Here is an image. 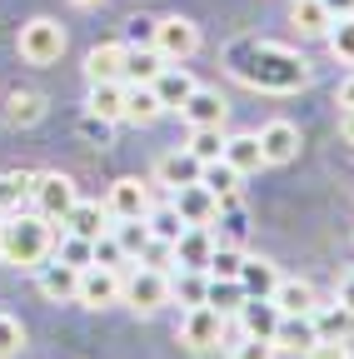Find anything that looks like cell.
Instances as JSON below:
<instances>
[{
	"label": "cell",
	"mask_w": 354,
	"mask_h": 359,
	"mask_svg": "<svg viewBox=\"0 0 354 359\" xmlns=\"http://www.w3.org/2000/svg\"><path fill=\"white\" fill-rule=\"evenodd\" d=\"M15 50H20L25 65H55L60 50H65V30H60V20H50V15L25 20V25H20V40H15Z\"/></svg>",
	"instance_id": "4"
},
{
	"label": "cell",
	"mask_w": 354,
	"mask_h": 359,
	"mask_svg": "<svg viewBox=\"0 0 354 359\" xmlns=\"http://www.w3.org/2000/svg\"><path fill=\"white\" fill-rule=\"evenodd\" d=\"M240 264H245V255H240L235 245H215L205 275H210V280H240Z\"/></svg>",
	"instance_id": "38"
},
{
	"label": "cell",
	"mask_w": 354,
	"mask_h": 359,
	"mask_svg": "<svg viewBox=\"0 0 354 359\" xmlns=\"http://www.w3.org/2000/svg\"><path fill=\"white\" fill-rule=\"evenodd\" d=\"M90 255H95L90 264H105V269H125V264H130V255H125V245L115 240V230H100V235L90 240Z\"/></svg>",
	"instance_id": "37"
},
{
	"label": "cell",
	"mask_w": 354,
	"mask_h": 359,
	"mask_svg": "<svg viewBox=\"0 0 354 359\" xmlns=\"http://www.w3.org/2000/svg\"><path fill=\"white\" fill-rule=\"evenodd\" d=\"M309 320H315L320 339H349V330H354V309L334 299V304H315V309H309Z\"/></svg>",
	"instance_id": "23"
},
{
	"label": "cell",
	"mask_w": 354,
	"mask_h": 359,
	"mask_svg": "<svg viewBox=\"0 0 354 359\" xmlns=\"http://www.w3.org/2000/svg\"><path fill=\"white\" fill-rule=\"evenodd\" d=\"M130 45H155V20H150V15H135V20H130Z\"/></svg>",
	"instance_id": "45"
},
{
	"label": "cell",
	"mask_w": 354,
	"mask_h": 359,
	"mask_svg": "<svg viewBox=\"0 0 354 359\" xmlns=\"http://www.w3.org/2000/svg\"><path fill=\"white\" fill-rule=\"evenodd\" d=\"M165 115L160 95H155V85H125V120L130 125H155Z\"/></svg>",
	"instance_id": "22"
},
{
	"label": "cell",
	"mask_w": 354,
	"mask_h": 359,
	"mask_svg": "<svg viewBox=\"0 0 354 359\" xmlns=\"http://www.w3.org/2000/svg\"><path fill=\"white\" fill-rule=\"evenodd\" d=\"M329 55L334 60H344V65H354V15H339L334 25H329Z\"/></svg>",
	"instance_id": "39"
},
{
	"label": "cell",
	"mask_w": 354,
	"mask_h": 359,
	"mask_svg": "<svg viewBox=\"0 0 354 359\" xmlns=\"http://www.w3.org/2000/svg\"><path fill=\"white\" fill-rule=\"evenodd\" d=\"M175 250V264L180 269H205L210 255H215V235H210V224H185L180 240L170 245Z\"/></svg>",
	"instance_id": "13"
},
{
	"label": "cell",
	"mask_w": 354,
	"mask_h": 359,
	"mask_svg": "<svg viewBox=\"0 0 354 359\" xmlns=\"http://www.w3.org/2000/svg\"><path fill=\"white\" fill-rule=\"evenodd\" d=\"M334 299L354 309V275H344V280H339V290H334Z\"/></svg>",
	"instance_id": "49"
},
{
	"label": "cell",
	"mask_w": 354,
	"mask_h": 359,
	"mask_svg": "<svg viewBox=\"0 0 354 359\" xmlns=\"http://www.w3.org/2000/svg\"><path fill=\"white\" fill-rule=\"evenodd\" d=\"M105 210H110V219H145V210H150V185H145V180H135V175L115 180Z\"/></svg>",
	"instance_id": "9"
},
{
	"label": "cell",
	"mask_w": 354,
	"mask_h": 359,
	"mask_svg": "<svg viewBox=\"0 0 354 359\" xmlns=\"http://www.w3.org/2000/svg\"><path fill=\"white\" fill-rule=\"evenodd\" d=\"M55 250V224L46 215H20L11 210L6 219H0V264H15V269H35L46 264Z\"/></svg>",
	"instance_id": "2"
},
{
	"label": "cell",
	"mask_w": 354,
	"mask_h": 359,
	"mask_svg": "<svg viewBox=\"0 0 354 359\" xmlns=\"http://www.w3.org/2000/svg\"><path fill=\"white\" fill-rule=\"evenodd\" d=\"M30 200H35V215H46L50 224H65V215L75 210V180L70 175H55V170H46V175H35V185H30Z\"/></svg>",
	"instance_id": "5"
},
{
	"label": "cell",
	"mask_w": 354,
	"mask_h": 359,
	"mask_svg": "<svg viewBox=\"0 0 354 359\" xmlns=\"http://www.w3.org/2000/svg\"><path fill=\"white\" fill-rule=\"evenodd\" d=\"M80 135H85V140H110V120H100V115H90V110H85V120H80Z\"/></svg>",
	"instance_id": "44"
},
{
	"label": "cell",
	"mask_w": 354,
	"mask_h": 359,
	"mask_svg": "<svg viewBox=\"0 0 354 359\" xmlns=\"http://www.w3.org/2000/svg\"><path fill=\"white\" fill-rule=\"evenodd\" d=\"M155 180H160V185H170V190H180V185H195V180H200V160H195L190 150H170V155H160V165H155Z\"/></svg>",
	"instance_id": "19"
},
{
	"label": "cell",
	"mask_w": 354,
	"mask_h": 359,
	"mask_svg": "<svg viewBox=\"0 0 354 359\" xmlns=\"http://www.w3.org/2000/svg\"><path fill=\"white\" fill-rule=\"evenodd\" d=\"M155 50L165 55V65H185L200 50V25L185 15H165L155 20Z\"/></svg>",
	"instance_id": "6"
},
{
	"label": "cell",
	"mask_w": 354,
	"mask_h": 359,
	"mask_svg": "<svg viewBox=\"0 0 354 359\" xmlns=\"http://www.w3.org/2000/svg\"><path fill=\"white\" fill-rule=\"evenodd\" d=\"M240 330L245 334H259V339H270L275 334V325H280V304L270 299V294H245V304H240Z\"/></svg>",
	"instance_id": "16"
},
{
	"label": "cell",
	"mask_w": 354,
	"mask_h": 359,
	"mask_svg": "<svg viewBox=\"0 0 354 359\" xmlns=\"http://www.w3.org/2000/svg\"><path fill=\"white\" fill-rule=\"evenodd\" d=\"M200 165H210V160H219L225 155V125H205V130H190V145H185Z\"/></svg>",
	"instance_id": "32"
},
{
	"label": "cell",
	"mask_w": 354,
	"mask_h": 359,
	"mask_svg": "<svg viewBox=\"0 0 354 359\" xmlns=\"http://www.w3.org/2000/svg\"><path fill=\"white\" fill-rule=\"evenodd\" d=\"M225 314H219V309H210V304H190L185 309V320H180V344H190L195 354L200 349H210V344H219V339H225Z\"/></svg>",
	"instance_id": "7"
},
{
	"label": "cell",
	"mask_w": 354,
	"mask_h": 359,
	"mask_svg": "<svg viewBox=\"0 0 354 359\" xmlns=\"http://www.w3.org/2000/svg\"><path fill=\"white\" fill-rule=\"evenodd\" d=\"M90 115L100 120H125V80H105V85H90Z\"/></svg>",
	"instance_id": "27"
},
{
	"label": "cell",
	"mask_w": 354,
	"mask_h": 359,
	"mask_svg": "<svg viewBox=\"0 0 354 359\" xmlns=\"http://www.w3.org/2000/svg\"><path fill=\"white\" fill-rule=\"evenodd\" d=\"M349 354H354V344H349V339H320L304 359H349Z\"/></svg>",
	"instance_id": "43"
},
{
	"label": "cell",
	"mask_w": 354,
	"mask_h": 359,
	"mask_svg": "<svg viewBox=\"0 0 354 359\" xmlns=\"http://www.w3.org/2000/svg\"><path fill=\"white\" fill-rule=\"evenodd\" d=\"M145 224H150V235L165 240V245H175V240H180V230H185V219H180V210H175V200L150 205V210H145Z\"/></svg>",
	"instance_id": "29"
},
{
	"label": "cell",
	"mask_w": 354,
	"mask_h": 359,
	"mask_svg": "<svg viewBox=\"0 0 354 359\" xmlns=\"http://www.w3.org/2000/svg\"><path fill=\"white\" fill-rule=\"evenodd\" d=\"M30 185H35V175H25V170H6V175H0V215L20 210V200L30 195Z\"/></svg>",
	"instance_id": "34"
},
{
	"label": "cell",
	"mask_w": 354,
	"mask_h": 359,
	"mask_svg": "<svg viewBox=\"0 0 354 359\" xmlns=\"http://www.w3.org/2000/svg\"><path fill=\"white\" fill-rule=\"evenodd\" d=\"M325 11L339 20V15H354V0H325Z\"/></svg>",
	"instance_id": "50"
},
{
	"label": "cell",
	"mask_w": 354,
	"mask_h": 359,
	"mask_svg": "<svg viewBox=\"0 0 354 359\" xmlns=\"http://www.w3.org/2000/svg\"><path fill=\"white\" fill-rule=\"evenodd\" d=\"M55 259H65V264H75V269H85L95 255H90V240H80V235H70L65 230V240L55 245Z\"/></svg>",
	"instance_id": "40"
},
{
	"label": "cell",
	"mask_w": 354,
	"mask_h": 359,
	"mask_svg": "<svg viewBox=\"0 0 354 359\" xmlns=\"http://www.w3.org/2000/svg\"><path fill=\"white\" fill-rule=\"evenodd\" d=\"M334 105H339V110H354V75H349V80H339V90H334Z\"/></svg>",
	"instance_id": "47"
},
{
	"label": "cell",
	"mask_w": 354,
	"mask_h": 359,
	"mask_svg": "<svg viewBox=\"0 0 354 359\" xmlns=\"http://www.w3.org/2000/svg\"><path fill=\"white\" fill-rule=\"evenodd\" d=\"M275 304H280V314H309L320 299H315V285L309 280H285L280 275V285H275V294H270Z\"/></svg>",
	"instance_id": "24"
},
{
	"label": "cell",
	"mask_w": 354,
	"mask_h": 359,
	"mask_svg": "<svg viewBox=\"0 0 354 359\" xmlns=\"http://www.w3.org/2000/svg\"><path fill=\"white\" fill-rule=\"evenodd\" d=\"M75 6H80V11H95V6H100V0H75Z\"/></svg>",
	"instance_id": "52"
},
{
	"label": "cell",
	"mask_w": 354,
	"mask_h": 359,
	"mask_svg": "<svg viewBox=\"0 0 354 359\" xmlns=\"http://www.w3.org/2000/svg\"><path fill=\"white\" fill-rule=\"evenodd\" d=\"M85 75H90V85L125 80V45H95V50L85 55Z\"/></svg>",
	"instance_id": "21"
},
{
	"label": "cell",
	"mask_w": 354,
	"mask_h": 359,
	"mask_svg": "<svg viewBox=\"0 0 354 359\" xmlns=\"http://www.w3.org/2000/svg\"><path fill=\"white\" fill-rule=\"evenodd\" d=\"M349 359H354V354H349Z\"/></svg>",
	"instance_id": "53"
},
{
	"label": "cell",
	"mask_w": 354,
	"mask_h": 359,
	"mask_svg": "<svg viewBox=\"0 0 354 359\" xmlns=\"http://www.w3.org/2000/svg\"><path fill=\"white\" fill-rule=\"evenodd\" d=\"M225 115H230V100L219 95V90H205V85H195V90H190V100L180 105V120H185L190 130L225 125Z\"/></svg>",
	"instance_id": "10"
},
{
	"label": "cell",
	"mask_w": 354,
	"mask_h": 359,
	"mask_svg": "<svg viewBox=\"0 0 354 359\" xmlns=\"http://www.w3.org/2000/svg\"><path fill=\"white\" fill-rule=\"evenodd\" d=\"M294 25L299 35H329L334 15L325 11V0H294Z\"/></svg>",
	"instance_id": "33"
},
{
	"label": "cell",
	"mask_w": 354,
	"mask_h": 359,
	"mask_svg": "<svg viewBox=\"0 0 354 359\" xmlns=\"http://www.w3.org/2000/svg\"><path fill=\"white\" fill-rule=\"evenodd\" d=\"M110 230H115V240L125 245V255H130V259H135V255H145V245L155 240L145 219H115V224H110Z\"/></svg>",
	"instance_id": "36"
},
{
	"label": "cell",
	"mask_w": 354,
	"mask_h": 359,
	"mask_svg": "<svg viewBox=\"0 0 354 359\" xmlns=\"http://www.w3.org/2000/svg\"><path fill=\"white\" fill-rule=\"evenodd\" d=\"M235 75L254 90H270V95H290V90H304L309 85V65L290 50V45H245L235 55Z\"/></svg>",
	"instance_id": "1"
},
{
	"label": "cell",
	"mask_w": 354,
	"mask_h": 359,
	"mask_svg": "<svg viewBox=\"0 0 354 359\" xmlns=\"http://www.w3.org/2000/svg\"><path fill=\"white\" fill-rule=\"evenodd\" d=\"M259 155H264V165H290L299 155V125L270 120V125L259 130Z\"/></svg>",
	"instance_id": "12"
},
{
	"label": "cell",
	"mask_w": 354,
	"mask_h": 359,
	"mask_svg": "<svg viewBox=\"0 0 354 359\" xmlns=\"http://www.w3.org/2000/svg\"><path fill=\"white\" fill-rule=\"evenodd\" d=\"M240 170L235 165H225V160H210V165H200V185L219 200V205H225V200H235V190H240Z\"/></svg>",
	"instance_id": "25"
},
{
	"label": "cell",
	"mask_w": 354,
	"mask_h": 359,
	"mask_svg": "<svg viewBox=\"0 0 354 359\" xmlns=\"http://www.w3.org/2000/svg\"><path fill=\"white\" fill-rule=\"evenodd\" d=\"M20 344H25V330H20V320H11V314H0V359L20 354Z\"/></svg>",
	"instance_id": "42"
},
{
	"label": "cell",
	"mask_w": 354,
	"mask_h": 359,
	"mask_svg": "<svg viewBox=\"0 0 354 359\" xmlns=\"http://www.w3.org/2000/svg\"><path fill=\"white\" fill-rule=\"evenodd\" d=\"M65 230L80 235V240H95L100 230H110V210L100 200H75V210L65 215Z\"/></svg>",
	"instance_id": "18"
},
{
	"label": "cell",
	"mask_w": 354,
	"mask_h": 359,
	"mask_svg": "<svg viewBox=\"0 0 354 359\" xmlns=\"http://www.w3.org/2000/svg\"><path fill=\"white\" fill-rule=\"evenodd\" d=\"M230 359H275V339H259V334H245L240 344H230Z\"/></svg>",
	"instance_id": "41"
},
{
	"label": "cell",
	"mask_w": 354,
	"mask_h": 359,
	"mask_svg": "<svg viewBox=\"0 0 354 359\" xmlns=\"http://www.w3.org/2000/svg\"><path fill=\"white\" fill-rule=\"evenodd\" d=\"M240 285H245V294H275L280 269H275L270 259H250V255H245V264H240Z\"/></svg>",
	"instance_id": "28"
},
{
	"label": "cell",
	"mask_w": 354,
	"mask_h": 359,
	"mask_svg": "<svg viewBox=\"0 0 354 359\" xmlns=\"http://www.w3.org/2000/svg\"><path fill=\"white\" fill-rule=\"evenodd\" d=\"M150 85H155V95H160L165 110H180V105L190 100V90H195V75H190L185 65H165Z\"/></svg>",
	"instance_id": "17"
},
{
	"label": "cell",
	"mask_w": 354,
	"mask_h": 359,
	"mask_svg": "<svg viewBox=\"0 0 354 359\" xmlns=\"http://www.w3.org/2000/svg\"><path fill=\"white\" fill-rule=\"evenodd\" d=\"M35 275H40V294L55 299V304H70L75 290H80V269L65 264V259H46V264H35Z\"/></svg>",
	"instance_id": "14"
},
{
	"label": "cell",
	"mask_w": 354,
	"mask_h": 359,
	"mask_svg": "<svg viewBox=\"0 0 354 359\" xmlns=\"http://www.w3.org/2000/svg\"><path fill=\"white\" fill-rule=\"evenodd\" d=\"M275 354H309L320 344V330L309 314H280V325H275Z\"/></svg>",
	"instance_id": "11"
},
{
	"label": "cell",
	"mask_w": 354,
	"mask_h": 359,
	"mask_svg": "<svg viewBox=\"0 0 354 359\" xmlns=\"http://www.w3.org/2000/svg\"><path fill=\"white\" fill-rule=\"evenodd\" d=\"M120 299L135 309V314H155L160 304H170V275L150 264H135L120 275Z\"/></svg>",
	"instance_id": "3"
},
{
	"label": "cell",
	"mask_w": 354,
	"mask_h": 359,
	"mask_svg": "<svg viewBox=\"0 0 354 359\" xmlns=\"http://www.w3.org/2000/svg\"><path fill=\"white\" fill-rule=\"evenodd\" d=\"M339 140L354 145V110H339Z\"/></svg>",
	"instance_id": "48"
},
{
	"label": "cell",
	"mask_w": 354,
	"mask_h": 359,
	"mask_svg": "<svg viewBox=\"0 0 354 359\" xmlns=\"http://www.w3.org/2000/svg\"><path fill=\"white\" fill-rule=\"evenodd\" d=\"M205 304H210V309H219L225 320H235V314H240V304H245V285H240V280H210Z\"/></svg>",
	"instance_id": "30"
},
{
	"label": "cell",
	"mask_w": 354,
	"mask_h": 359,
	"mask_svg": "<svg viewBox=\"0 0 354 359\" xmlns=\"http://www.w3.org/2000/svg\"><path fill=\"white\" fill-rule=\"evenodd\" d=\"M200 359H230V349H219V344H210V349H200Z\"/></svg>",
	"instance_id": "51"
},
{
	"label": "cell",
	"mask_w": 354,
	"mask_h": 359,
	"mask_svg": "<svg viewBox=\"0 0 354 359\" xmlns=\"http://www.w3.org/2000/svg\"><path fill=\"white\" fill-rule=\"evenodd\" d=\"M205 290H210V275H205V269H175V275H170V294L185 299V309H190V304H205Z\"/></svg>",
	"instance_id": "31"
},
{
	"label": "cell",
	"mask_w": 354,
	"mask_h": 359,
	"mask_svg": "<svg viewBox=\"0 0 354 359\" xmlns=\"http://www.w3.org/2000/svg\"><path fill=\"white\" fill-rule=\"evenodd\" d=\"M145 259H150V269H170V259H175V250H170L165 240H150V245H145Z\"/></svg>",
	"instance_id": "46"
},
{
	"label": "cell",
	"mask_w": 354,
	"mask_h": 359,
	"mask_svg": "<svg viewBox=\"0 0 354 359\" xmlns=\"http://www.w3.org/2000/svg\"><path fill=\"white\" fill-rule=\"evenodd\" d=\"M175 210H180L185 224H215V219H219V200L200 185V180H195V185H180V190H175Z\"/></svg>",
	"instance_id": "15"
},
{
	"label": "cell",
	"mask_w": 354,
	"mask_h": 359,
	"mask_svg": "<svg viewBox=\"0 0 354 359\" xmlns=\"http://www.w3.org/2000/svg\"><path fill=\"white\" fill-rule=\"evenodd\" d=\"M165 70V55L155 45H125V85H150Z\"/></svg>",
	"instance_id": "20"
},
{
	"label": "cell",
	"mask_w": 354,
	"mask_h": 359,
	"mask_svg": "<svg viewBox=\"0 0 354 359\" xmlns=\"http://www.w3.org/2000/svg\"><path fill=\"white\" fill-rule=\"evenodd\" d=\"M120 275H125V269L85 264V269H80V290H75V299H80L85 309H105V304H120Z\"/></svg>",
	"instance_id": "8"
},
{
	"label": "cell",
	"mask_w": 354,
	"mask_h": 359,
	"mask_svg": "<svg viewBox=\"0 0 354 359\" xmlns=\"http://www.w3.org/2000/svg\"><path fill=\"white\" fill-rule=\"evenodd\" d=\"M40 115H46V100H40L35 90H15V95L6 100V120L11 125H35Z\"/></svg>",
	"instance_id": "35"
},
{
	"label": "cell",
	"mask_w": 354,
	"mask_h": 359,
	"mask_svg": "<svg viewBox=\"0 0 354 359\" xmlns=\"http://www.w3.org/2000/svg\"><path fill=\"white\" fill-rule=\"evenodd\" d=\"M225 165H235L240 175H254L259 165H264V155H259V135H225V155H219Z\"/></svg>",
	"instance_id": "26"
}]
</instances>
